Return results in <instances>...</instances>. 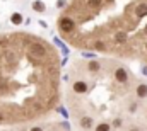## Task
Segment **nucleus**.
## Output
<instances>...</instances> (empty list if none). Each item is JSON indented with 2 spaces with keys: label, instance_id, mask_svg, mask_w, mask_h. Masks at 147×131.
Segmentation results:
<instances>
[{
  "label": "nucleus",
  "instance_id": "1",
  "mask_svg": "<svg viewBox=\"0 0 147 131\" xmlns=\"http://www.w3.org/2000/svg\"><path fill=\"white\" fill-rule=\"evenodd\" d=\"M60 100V58L29 33L0 36V124H24L48 114Z\"/></svg>",
  "mask_w": 147,
  "mask_h": 131
},
{
  "label": "nucleus",
  "instance_id": "2",
  "mask_svg": "<svg viewBox=\"0 0 147 131\" xmlns=\"http://www.w3.org/2000/svg\"><path fill=\"white\" fill-rule=\"evenodd\" d=\"M58 31L75 48L135 58L147 41V0H72Z\"/></svg>",
  "mask_w": 147,
  "mask_h": 131
},
{
  "label": "nucleus",
  "instance_id": "3",
  "mask_svg": "<svg viewBox=\"0 0 147 131\" xmlns=\"http://www.w3.org/2000/svg\"><path fill=\"white\" fill-rule=\"evenodd\" d=\"M137 96L139 97H146L147 96V85H139L137 87Z\"/></svg>",
  "mask_w": 147,
  "mask_h": 131
},
{
  "label": "nucleus",
  "instance_id": "4",
  "mask_svg": "<svg viewBox=\"0 0 147 131\" xmlns=\"http://www.w3.org/2000/svg\"><path fill=\"white\" fill-rule=\"evenodd\" d=\"M12 22H14V24H21V22H22L21 14H14V15H12Z\"/></svg>",
  "mask_w": 147,
  "mask_h": 131
},
{
  "label": "nucleus",
  "instance_id": "5",
  "mask_svg": "<svg viewBox=\"0 0 147 131\" xmlns=\"http://www.w3.org/2000/svg\"><path fill=\"white\" fill-rule=\"evenodd\" d=\"M33 7H34V10H38V12H41V10L45 9V5H43L41 2H34V3H33Z\"/></svg>",
  "mask_w": 147,
  "mask_h": 131
},
{
  "label": "nucleus",
  "instance_id": "6",
  "mask_svg": "<svg viewBox=\"0 0 147 131\" xmlns=\"http://www.w3.org/2000/svg\"><path fill=\"white\" fill-rule=\"evenodd\" d=\"M29 131H45V128H41V126H36V128H29Z\"/></svg>",
  "mask_w": 147,
  "mask_h": 131
}]
</instances>
